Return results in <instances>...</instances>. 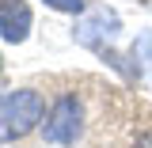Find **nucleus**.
<instances>
[{
	"mask_svg": "<svg viewBox=\"0 0 152 148\" xmlns=\"http://www.w3.org/2000/svg\"><path fill=\"white\" fill-rule=\"evenodd\" d=\"M42 122V95L23 87V91L0 95V144L19 141Z\"/></svg>",
	"mask_w": 152,
	"mask_h": 148,
	"instance_id": "f257e3e1",
	"label": "nucleus"
},
{
	"mask_svg": "<svg viewBox=\"0 0 152 148\" xmlns=\"http://www.w3.org/2000/svg\"><path fill=\"white\" fill-rule=\"evenodd\" d=\"M114 38H118V15H114V12H107V8H95V12H88V15L76 23V42L91 46L99 57H107L114 69H122V72H126V61L110 50Z\"/></svg>",
	"mask_w": 152,
	"mask_h": 148,
	"instance_id": "f03ea898",
	"label": "nucleus"
},
{
	"mask_svg": "<svg viewBox=\"0 0 152 148\" xmlns=\"http://www.w3.org/2000/svg\"><path fill=\"white\" fill-rule=\"evenodd\" d=\"M80 122H84V106H80V99L76 95H61L53 103V110L46 118V141L50 144H76V137H80Z\"/></svg>",
	"mask_w": 152,
	"mask_h": 148,
	"instance_id": "7ed1b4c3",
	"label": "nucleus"
},
{
	"mask_svg": "<svg viewBox=\"0 0 152 148\" xmlns=\"http://www.w3.org/2000/svg\"><path fill=\"white\" fill-rule=\"evenodd\" d=\"M27 34H31L27 0H0V38L4 42H23Z\"/></svg>",
	"mask_w": 152,
	"mask_h": 148,
	"instance_id": "20e7f679",
	"label": "nucleus"
},
{
	"mask_svg": "<svg viewBox=\"0 0 152 148\" xmlns=\"http://www.w3.org/2000/svg\"><path fill=\"white\" fill-rule=\"evenodd\" d=\"M133 57L141 61V69H148V72H152V31L137 38V46H133Z\"/></svg>",
	"mask_w": 152,
	"mask_h": 148,
	"instance_id": "39448f33",
	"label": "nucleus"
},
{
	"mask_svg": "<svg viewBox=\"0 0 152 148\" xmlns=\"http://www.w3.org/2000/svg\"><path fill=\"white\" fill-rule=\"evenodd\" d=\"M50 8H57V12H80L84 8V0H46Z\"/></svg>",
	"mask_w": 152,
	"mask_h": 148,
	"instance_id": "423d86ee",
	"label": "nucleus"
}]
</instances>
